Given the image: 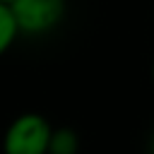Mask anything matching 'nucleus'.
Masks as SVG:
<instances>
[{"mask_svg":"<svg viewBox=\"0 0 154 154\" xmlns=\"http://www.w3.org/2000/svg\"><path fill=\"white\" fill-rule=\"evenodd\" d=\"M53 125L41 113H19L2 135V154H48Z\"/></svg>","mask_w":154,"mask_h":154,"instance_id":"nucleus-1","label":"nucleus"},{"mask_svg":"<svg viewBox=\"0 0 154 154\" xmlns=\"http://www.w3.org/2000/svg\"><path fill=\"white\" fill-rule=\"evenodd\" d=\"M7 7L19 36H43L63 22L67 0H12Z\"/></svg>","mask_w":154,"mask_h":154,"instance_id":"nucleus-2","label":"nucleus"},{"mask_svg":"<svg viewBox=\"0 0 154 154\" xmlns=\"http://www.w3.org/2000/svg\"><path fill=\"white\" fill-rule=\"evenodd\" d=\"M79 152V137L72 128H53L48 154H77Z\"/></svg>","mask_w":154,"mask_h":154,"instance_id":"nucleus-3","label":"nucleus"},{"mask_svg":"<svg viewBox=\"0 0 154 154\" xmlns=\"http://www.w3.org/2000/svg\"><path fill=\"white\" fill-rule=\"evenodd\" d=\"M17 36H19V31H17V26H14L12 12H10L7 5L0 2V55H5V53L12 48V43L17 41Z\"/></svg>","mask_w":154,"mask_h":154,"instance_id":"nucleus-4","label":"nucleus"},{"mask_svg":"<svg viewBox=\"0 0 154 154\" xmlns=\"http://www.w3.org/2000/svg\"><path fill=\"white\" fill-rule=\"evenodd\" d=\"M152 84H154V60H152Z\"/></svg>","mask_w":154,"mask_h":154,"instance_id":"nucleus-5","label":"nucleus"},{"mask_svg":"<svg viewBox=\"0 0 154 154\" xmlns=\"http://www.w3.org/2000/svg\"><path fill=\"white\" fill-rule=\"evenodd\" d=\"M0 2H2V5H10V2H12V0H0Z\"/></svg>","mask_w":154,"mask_h":154,"instance_id":"nucleus-6","label":"nucleus"},{"mask_svg":"<svg viewBox=\"0 0 154 154\" xmlns=\"http://www.w3.org/2000/svg\"><path fill=\"white\" fill-rule=\"evenodd\" d=\"M152 154H154V137H152Z\"/></svg>","mask_w":154,"mask_h":154,"instance_id":"nucleus-7","label":"nucleus"}]
</instances>
